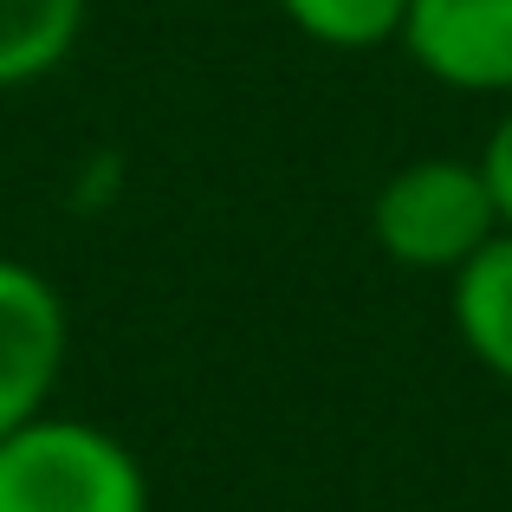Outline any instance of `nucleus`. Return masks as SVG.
I'll return each instance as SVG.
<instances>
[{
    "instance_id": "1",
    "label": "nucleus",
    "mask_w": 512,
    "mask_h": 512,
    "mask_svg": "<svg viewBox=\"0 0 512 512\" xmlns=\"http://www.w3.org/2000/svg\"><path fill=\"white\" fill-rule=\"evenodd\" d=\"M0 512H150V474L111 428L46 409L0 435Z\"/></svg>"
},
{
    "instance_id": "2",
    "label": "nucleus",
    "mask_w": 512,
    "mask_h": 512,
    "mask_svg": "<svg viewBox=\"0 0 512 512\" xmlns=\"http://www.w3.org/2000/svg\"><path fill=\"white\" fill-rule=\"evenodd\" d=\"M500 227V201L474 156H415L370 195L376 253L409 273H461Z\"/></svg>"
},
{
    "instance_id": "3",
    "label": "nucleus",
    "mask_w": 512,
    "mask_h": 512,
    "mask_svg": "<svg viewBox=\"0 0 512 512\" xmlns=\"http://www.w3.org/2000/svg\"><path fill=\"white\" fill-rule=\"evenodd\" d=\"M65 299L39 266L0 253V435L46 415L65 370Z\"/></svg>"
},
{
    "instance_id": "4",
    "label": "nucleus",
    "mask_w": 512,
    "mask_h": 512,
    "mask_svg": "<svg viewBox=\"0 0 512 512\" xmlns=\"http://www.w3.org/2000/svg\"><path fill=\"white\" fill-rule=\"evenodd\" d=\"M396 46L435 85L506 98L512 91V0H409Z\"/></svg>"
},
{
    "instance_id": "5",
    "label": "nucleus",
    "mask_w": 512,
    "mask_h": 512,
    "mask_svg": "<svg viewBox=\"0 0 512 512\" xmlns=\"http://www.w3.org/2000/svg\"><path fill=\"white\" fill-rule=\"evenodd\" d=\"M448 279H454L448 312H454V331H461L467 357L487 376L512 383V227H500V234Z\"/></svg>"
},
{
    "instance_id": "6",
    "label": "nucleus",
    "mask_w": 512,
    "mask_h": 512,
    "mask_svg": "<svg viewBox=\"0 0 512 512\" xmlns=\"http://www.w3.org/2000/svg\"><path fill=\"white\" fill-rule=\"evenodd\" d=\"M91 0H0V91L59 72L85 39Z\"/></svg>"
},
{
    "instance_id": "7",
    "label": "nucleus",
    "mask_w": 512,
    "mask_h": 512,
    "mask_svg": "<svg viewBox=\"0 0 512 512\" xmlns=\"http://www.w3.org/2000/svg\"><path fill=\"white\" fill-rule=\"evenodd\" d=\"M279 13L325 52H376L396 46L409 0H279Z\"/></svg>"
},
{
    "instance_id": "8",
    "label": "nucleus",
    "mask_w": 512,
    "mask_h": 512,
    "mask_svg": "<svg viewBox=\"0 0 512 512\" xmlns=\"http://www.w3.org/2000/svg\"><path fill=\"white\" fill-rule=\"evenodd\" d=\"M474 163L487 175L493 201H500V221L512 227V91L500 98V117H493V130H487V150H480Z\"/></svg>"
}]
</instances>
